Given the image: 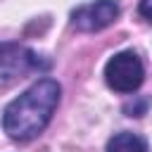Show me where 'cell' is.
Wrapping results in <instances>:
<instances>
[{
  "mask_svg": "<svg viewBox=\"0 0 152 152\" xmlns=\"http://www.w3.org/2000/svg\"><path fill=\"white\" fill-rule=\"evenodd\" d=\"M116 17H119V2L116 0H93V2L78 5L71 12V24L78 31L93 33V31L107 28Z\"/></svg>",
  "mask_w": 152,
  "mask_h": 152,
  "instance_id": "277c9868",
  "label": "cell"
},
{
  "mask_svg": "<svg viewBox=\"0 0 152 152\" xmlns=\"http://www.w3.org/2000/svg\"><path fill=\"white\" fill-rule=\"evenodd\" d=\"M138 12H140V17H145L147 21H152V0H140Z\"/></svg>",
  "mask_w": 152,
  "mask_h": 152,
  "instance_id": "8992f818",
  "label": "cell"
},
{
  "mask_svg": "<svg viewBox=\"0 0 152 152\" xmlns=\"http://www.w3.org/2000/svg\"><path fill=\"white\" fill-rule=\"evenodd\" d=\"M107 152H147V142L135 133H114L107 142Z\"/></svg>",
  "mask_w": 152,
  "mask_h": 152,
  "instance_id": "5b68a950",
  "label": "cell"
},
{
  "mask_svg": "<svg viewBox=\"0 0 152 152\" xmlns=\"http://www.w3.org/2000/svg\"><path fill=\"white\" fill-rule=\"evenodd\" d=\"M104 81L116 93H133L145 81V66L133 50L116 52L104 64Z\"/></svg>",
  "mask_w": 152,
  "mask_h": 152,
  "instance_id": "7a4b0ae2",
  "label": "cell"
},
{
  "mask_svg": "<svg viewBox=\"0 0 152 152\" xmlns=\"http://www.w3.org/2000/svg\"><path fill=\"white\" fill-rule=\"evenodd\" d=\"M62 86L55 78H40L14 97L2 112V128L12 140H31L45 131L59 104Z\"/></svg>",
  "mask_w": 152,
  "mask_h": 152,
  "instance_id": "6da1fadb",
  "label": "cell"
},
{
  "mask_svg": "<svg viewBox=\"0 0 152 152\" xmlns=\"http://www.w3.org/2000/svg\"><path fill=\"white\" fill-rule=\"evenodd\" d=\"M50 62L40 59L31 48L21 43L0 40V78H17L33 71H45Z\"/></svg>",
  "mask_w": 152,
  "mask_h": 152,
  "instance_id": "3957f363",
  "label": "cell"
}]
</instances>
